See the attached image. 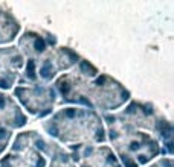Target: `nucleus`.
Wrapping results in <instances>:
<instances>
[{
    "instance_id": "obj_5",
    "label": "nucleus",
    "mask_w": 174,
    "mask_h": 167,
    "mask_svg": "<svg viewBox=\"0 0 174 167\" xmlns=\"http://www.w3.org/2000/svg\"><path fill=\"white\" fill-rule=\"evenodd\" d=\"M11 96L15 99L26 116L32 119L45 120L57 109L58 97L52 84L15 85L11 90Z\"/></svg>"
},
{
    "instance_id": "obj_12",
    "label": "nucleus",
    "mask_w": 174,
    "mask_h": 167,
    "mask_svg": "<svg viewBox=\"0 0 174 167\" xmlns=\"http://www.w3.org/2000/svg\"><path fill=\"white\" fill-rule=\"evenodd\" d=\"M20 32L22 23L19 18L3 5H0V47L14 44Z\"/></svg>"
},
{
    "instance_id": "obj_3",
    "label": "nucleus",
    "mask_w": 174,
    "mask_h": 167,
    "mask_svg": "<svg viewBox=\"0 0 174 167\" xmlns=\"http://www.w3.org/2000/svg\"><path fill=\"white\" fill-rule=\"evenodd\" d=\"M45 135L63 147L78 144H107L100 113L81 106H60L41 120Z\"/></svg>"
},
{
    "instance_id": "obj_11",
    "label": "nucleus",
    "mask_w": 174,
    "mask_h": 167,
    "mask_svg": "<svg viewBox=\"0 0 174 167\" xmlns=\"http://www.w3.org/2000/svg\"><path fill=\"white\" fill-rule=\"evenodd\" d=\"M29 123V117L19 106L9 93L0 91V125L11 131H23Z\"/></svg>"
},
{
    "instance_id": "obj_14",
    "label": "nucleus",
    "mask_w": 174,
    "mask_h": 167,
    "mask_svg": "<svg viewBox=\"0 0 174 167\" xmlns=\"http://www.w3.org/2000/svg\"><path fill=\"white\" fill-rule=\"evenodd\" d=\"M145 167H174L173 157H160L157 160H154L153 163H150Z\"/></svg>"
},
{
    "instance_id": "obj_2",
    "label": "nucleus",
    "mask_w": 174,
    "mask_h": 167,
    "mask_svg": "<svg viewBox=\"0 0 174 167\" xmlns=\"http://www.w3.org/2000/svg\"><path fill=\"white\" fill-rule=\"evenodd\" d=\"M52 87L57 93V106H81L100 114L119 111L131 99V93L119 81L100 69L89 59L81 61L70 72L60 74Z\"/></svg>"
},
{
    "instance_id": "obj_10",
    "label": "nucleus",
    "mask_w": 174,
    "mask_h": 167,
    "mask_svg": "<svg viewBox=\"0 0 174 167\" xmlns=\"http://www.w3.org/2000/svg\"><path fill=\"white\" fill-rule=\"evenodd\" d=\"M29 134L34 146L48 158V167H76L66 147L49 140L35 129H29Z\"/></svg>"
},
{
    "instance_id": "obj_9",
    "label": "nucleus",
    "mask_w": 174,
    "mask_h": 167,
    "mask_svg": "<svg viewBox=\"0 0 174 167\" xmlns=\"http://www.w3.org/2000/svg\"><path fill=\"white\" fill-rule=\"evenodd\" d=\"M25 67V58L15 44L0 47V91H11Z\"/></svg>"
},
{
    "instance_id": "obj_4",
    "label": "nucleus",
    "mask_w": 174,
    "mask_h": 167,
    "mask_svg": "<svg viewBox=\"0 0 174 167\" xmlns=\"http://www.w3.org/2000/svg\"><path fill=\"white\" fill-rule=\"evenodd\" d=\"M81 61V55L69 46H55L37 59L25 61L17 85L52 84L60 74L70 72Z\"/></svg>"
},
{
    "instance_id": "obj_7",
    "label": "nucleus",
    "mask_w": 174,
    "mask_h": 167,
    "mask_svg": "<svg viewBox=\"0 0 174 167\" xmlns=\"http://www.w3.org/2000/svg\"><path fill=\"white\" fill-rule=\"evenodd\" d=\"M66 149L76 167H122L108 144H78Z\"/></svg>"
},
{
    "instance_id": "obj_8",
    "label": "nucleus",
    "mask_w": 174,
    "mask_h": 167,
    "mask_svg": "<svg viewBox=\"0 0 174 167\" xmlns=\"http://www.w3.org/2000/svg\"><path fill=\"white\" fill-rule=\"evenodd\" d=\"M55 46H58L57 37L46 30L25 29L20 32V35L15 40V47L23 55L25 61L37 59Z\"/></svg>"
},
{
    "instance_id": "obj_1",
    "label": "nucleus",
    "mask_w": 174,
    "mask_h": 167,
    "mask_svg": "<svg viewBox=\"0 0 174 167\" xmlns=\"http://www.w3.org/2000/svg\"><path fill=\"white\" fill-rule=\"evenodd\" d=\"M101 117L107 143L122 167H145L173 157V123L151 102L130 99L119 111Z\"/></svg>"
},
{
    "instance_id": "obj_13",
    "label": "nucleus",
    "mask_w": 174,
    "mask_h": 167,
    "mask_svg": "<svg viewBox=\"0 0 174 167\" xmlns=\"http://www.w3.org/2000/svg\"><path fill=\"white\" fill-rule=\"evenodd\" d=\"M14 134H15L14 131H11V129H8V128L0 125V157L8 150L9 144H11L12 138H14Z\"/></svg>"
},
{
    "instance_id": "obj_6",
    "label": "nucleus",
    "mask_w": 174,
    "mask_h": 167,
    "mask_svg": "<svg viewBox=\"0 0 174 167\" xmlns=\"http://www.w3.org/2000/svg\"><path fill=\"white\" fill-rule=\"evenodd\" d=\"M0 167H48V158L34 146L29 129L14 134L8 150L0 157Z\"/></svg>"
}]
</instances>
